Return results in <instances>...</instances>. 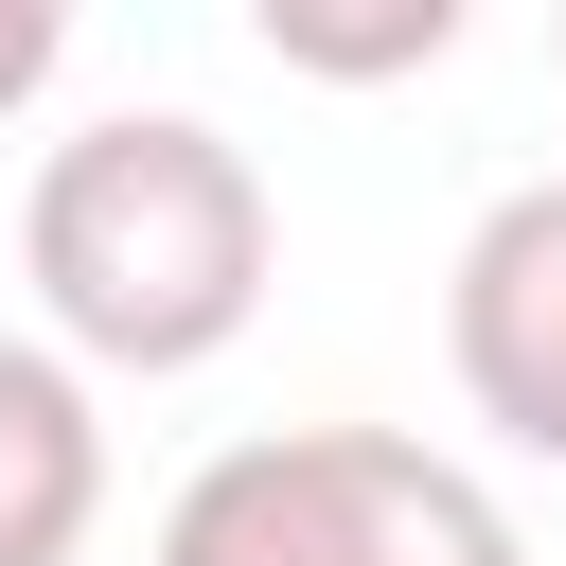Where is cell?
Returning <instances> with one entry per match:
<instances>
[{
  "mask_svg": "<svg viewBox=\"0 0 566 566\" xmlns=\"http://www.w3.org/2000/svg\"><path fill=\"white\" fill-rule=\"evenodd\" d=\"M265 265H283L265 159L195 106H106L18 195V283H35V336L71 371H142V389L212 371L265 318Z\"/></svg>",
  "mask_w": 566,
  "mask_h": 566,
  "instance_id": "1",
  "label": "cell"
},
{
  "mask_svg": "<svg viewBox=\"0 0 566 566\" xmlns=\"http://www.w3.org/2000/svg\"><path fill=\"white\" fill-rule=\"evenodd\" d=\"M142 566H531L495 478L407 424H265L159 495Z\"/></svg>",
  "mask_w": 566,
  "mask_h": 566,
  "instance_id": "2",
  "label": "cell"
},
{
  "mask_svg": "<svg viewBox=\"0 0 566 566\" xmlns=\"http://www.w3.org/2000/svg\"><path fill=\"white\" fill-rule=\"evenodd\" d=\"M442 354H460V407L513 442V460H566V177L495 195L442 265Z\"/></svg>",
  "mask_w": 566,
  "mask_h": 566,
  "instance_id": "3",
  "label": "cell"
},
{
  "mask_svg": "<svg viewBox=\"0 0 566 566\" xmlns=\"http://www.w3.org/2000/svg\"><path fill=\"white\" fill-rule=\"evenodd\" d=\"M106 531V389L53 336H0V566H71Z\"/></svg>",
  "mask_w": 566,
  "mask_h": 566,
  "instance_id": "4",
  "label": "cell"
},
{
  "mask_svg": "<svg viewBox=\"0 0 566 566\" xmlns=\"http://www.w3.org/2000/svg\"><path fill=\"white\" fill-rule=\"evenodd\" d=\"M265 53H283V71H336V88H371V71H442V53H460V0H371V18H336V0H265Z\"/></svg>",
  "mask_w": 566,
  "mask_h": 566,
  "instance_id": "5",
  "label": "cell"
},
{
  "mask_svg": "<svg viewBox=\"0 0 566 566\" xmlns=\"http://www.w3.org/2000/svg\"><path fill=\"white\" fill-rule=\"evenodd\" d=\"M53 71H71V0H0V124H18Z\"/></svg>",
  "mask_w": 566,
  "mask_h": 566,
  "instance_id": "6",
  "label": "cell"
}]
</instances>
